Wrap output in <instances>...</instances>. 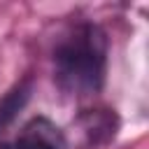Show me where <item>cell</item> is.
Here are the masks:
<instances>
[{"label":"cell","instance_id":"cell-1","mask_svg":"<svg viewBox=\"0 0 149 149\" xmlns=\"http://www.w3.org/2000/svg\"><path fill=\"white\" fill-rule=\"evenodd\" d=\"M105 54L107 42L102 30L91 23L77 26L54 54L58 86L72 95L95 93L105 77Z\"/></svg>","mask_w":149,"mask_h":149},{"label":"cell","instance_id":"cell-3","mask_svg":"<svg viewBox=\"0 0 149 149\" xmlns=\"http://www.w3.org/2000/svg\"><path fill=\"white\" fill-rule=\"evenodd\" d=\"M0 149H7V142H0Z\"/></svg>","mask_w":149,"mask_h":149},{"label":"cell","instance_id":"cell-2","mask_svg":"<svg viewBox=\"0 0 149 149\" xmlns=\"http://www.w3.org/2000/svg\"><path fill=\"white\" fill-rule=\"evenodd\" d=\"M7 149H65V140L51 121L37 116L23 126L19 137L9 142Z\"/></svg>","mask_w":149,"mask_h":149}]
</instances>
